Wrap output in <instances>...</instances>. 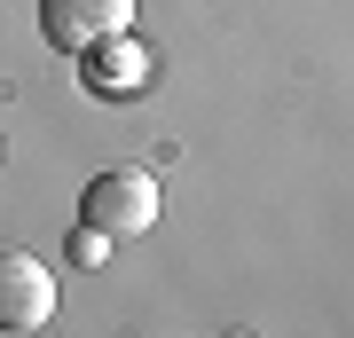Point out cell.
<instances>
[{"mask_svg": "<svg viewBox=\"0 0 354 338\" xmlns=\"http://www.w3.org/2000/svg\"><path fill=\"white\" fill-rule=\"evenodd\" d=\"M79 79H87V95H118V102L150 87V48L134 39V24L95 39V48H79Z\"/></svg>", "mask_w": 354, "mask_h": 338, "instance_id": "277c9868", "label": "cell"}, {"mask_svg": "<svg viewBox=\"0 0 354 338\" xmlns=\"http://www.w3.org/2000/svg\"><path fill=\"white\" fill-rule=\"evenodd\" d=\"M158 173H142V165H102V173L79 189V220L102 228L111 244H127V236H150L158 228Z\"/></svg>", "mask_w": 354, "mask_h": 338, "instance_id": "6da1fadb", "label": "cell"}, {"mask_svg": "<svg viewBox=\"0 0 354 338\" xmlns=\"http://www.w3.org/2000/svg\"><path fill=\"white\" fill-rule=\"evenodd\" d=\"M55 267L39 260V252H24V244H0V330H48L55 323Z\"/></svg>", "mask_w": 354, "mask_h": 338, "instance_id": "7a4b0ae2", "label": "cell"}, {"mask_svg": "<svg viewBox=\"0 0 354 338\" xmlns=\"http://www.w3.org/2000/svg\"><path fill=\"white\" fill-rule=\"evenodd\" d=\"M102 260H111V236L79 220V236H71V267H102Z\"/></svg>", "mask_w": 354, "mask_h": 338, "instance_id": "5b68a950", "label": "cell"}, {"mask_svg": "<svg viewBox=\"0 0 354 338\" xmlns=\"http://www.w3.org/2000/svg\"><path fill=\"white\" fill-rule=\"evenodd\" d=\"M134 24V0H39V32H48V48H95V39L127 32Z\"/></svg>", "mask_w": 354, "mask_h": 338, "instance_id": "3957f363", "label": "cell"}]
</instances>
